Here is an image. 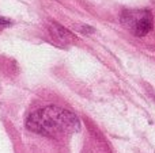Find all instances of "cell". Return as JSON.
Wrapping results in <instances>:
<instances>
[{
	"mask_svg": "<svg viewBox=\"0 0 155 153\" xmlns=\"http://www.w3.org/2000/svg\"><path fill=\"white\" fill-rule=\"evenodd\" d=\"M26 127L46 137L61 138L76 133L80 129V122L75 114L65 108L46 106L27 117Z\"/></svg>",
	"mask_w": 155,
	"mask_h": 153,
	"instance_id": "6da1fadb",
	"label": "cell"
},
{
	"mask_svg": "<svg viewBox=\"0 0 155 153\" xmlns=\"http://www.w3.org/2000/svg\"><path fill=\"white\" fill-rule=\"evenodd\" d=\"M121 23L136 37H144L151 31L154 18L148 10H124L121 12Z\"/></svg>",
	"mask_w": 155,
	"mask_h": 153,
	"instance_id": "7a4b0ae2",
	"label": "cell"
},
{
	"mask_svg": "<svg viewBox=\"0 0 155 153\" xmlns=\"http://www.w3.org/2000/svg\"><path fill=\"white\" fill-rule=\"evenodd\" d=\"M49 31H51L52 37H54L57 41H60L61 43H70L75 39V35L72 33H70L67 29H64L63 26L57 23H52L49 26Z\"/></svg>",
	"mask_w": 155,
	"mask_h": 153,
	"instance_id": "3957f363",
	"label": "cell"
},
{
	"mask_svg": "<svg viewBox=\"0 0 155 153\" xmlns=\"http://www.w3.org/2000/svg\"><path fill=\"white\" fill-rule=\"evenodd\" d=\"M10 24H12V20L0 16V27H7V26H10Z\"/></svg>",
	"mask_w": 155,
	"mask_h": 153,
	"instance_id": "277c9868",
	"label": "cell"
}]
</instances>
